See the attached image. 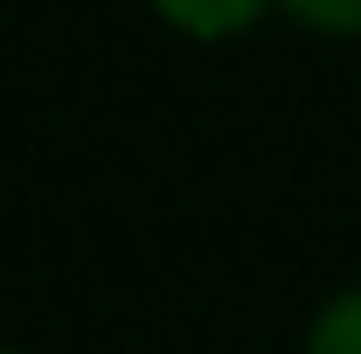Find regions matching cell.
Segmentation results:
<instances>
[{
  "instance_id": "cell-3",
  "label": "cell",
  "mask_w": 361,
  "mask_h": 354,
  "mask_svg": "<svg viewBox=\"0 0 361 354\" xmlns=\"http://www.w3.org/2000/svg\"><path fill=\"white\" fill-rule=\"evenodd\" d=\"M271 7L319 28V35H361V0H271Z\"/></svg>"
},
{
  "instance_id": "cell-1",
  "label": "cell",
  "mask_w": 361,
  "mask_h": 354,
  "mask_svg": "<svg viewBox=\"0 0 361 354\" xmlns=\"http://www.w3.org/2000/svg\"><path fill=\"white\" fill-rule=\"evenodd\" d=\"M271 0H153V14L174 28V35H195V42H229L243 35L250 21H264Z\"/></svg>"
},
{
  "instance_id": "cell-2",
  "label": "cell",
  "mask_w": 361,
  "mask_h": 354,
  "mask_svg": "<svg viewBox=\"0 0 361 354\" xmlns=\"http://www.w3.org/2000/svg\"><path fill=\"white\" fill-rule=\"evenodd\" d=\"M306 354H361V285L334 292L306 326Z\"/></svg>"
},
{
  "instance_id": "cell-4",
  "label": "cell",
  "mask_w": 361,
  "mask_h": 354,
  "mask_svg": "<svg viewBox=\"0 0 361 354\" xmlns=\"http://www.w3.org/2000/svg\"><path fill=\"white\" fill-rule=\"evenodd\" d=\"M0 354H21V348H0Z\"/></svg>"
}]
</instances>
